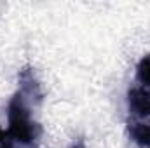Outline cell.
I'll use <instances>...</instances> for the list:
<instances>
[{"label": "cell", "instance_id": "cell-2", "mask_svg": "<svg viewBox=\"0 0 150 148\" xmlns=\"http://www.w3.org/2000/svg\"><path fill=\"white\" fill-rule=\"evenodd\" d=\"M127 125L150 124V54L136 65L134 80L127 91Z\"/></svg>", "mask_w": 150, "mask_h": 148}, {"label": "cell", "instance_id": "cell-4", "mask_svg": "<svg viewBox=\"0 0 150 148\" xmlns=\"http://www.w3.org/2000/svg\"><path fill=\"white\" fill-rule=\"evenodd\" d=\"M70 148H86V143H84V140H77L70 145Z\"/></svg>", "mask_w": 150, "mask_h": 148}, {"label": "cell", "instance_id": "cell-3", "mask_svg": "<svg viewBox=\"0 0 150 148\" xmlns=\"http://www.w3.org/2000/svg\"><path fill=\"white\" fill-rule=\"evenodd\" d=\"M0 148H14V143H12L7 129H2V127H0Z\"/></svg>", "mask_w": 150, "mask_h": 148}, {"label": "cell", "instance_id": "cell-1", "mask_svg": "<svg viewBox=\"0 0 150 148\" xmlns=\"http://www.w3.org/2000/svg\"><path fill=\"white\" fill-rule=\"evenodd\" d=\"M18 91L7 105V132L19 148H38L42 127L35 120V110L42 103V89L35 72L25 66L18 77Z\"/></svg>", "mask_w": 150, "mask_h": 148}]
</instances>
